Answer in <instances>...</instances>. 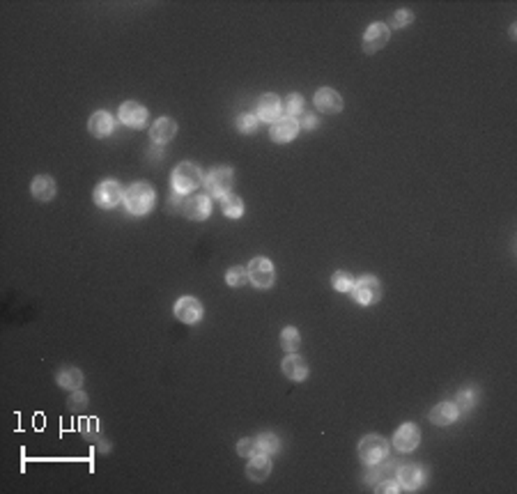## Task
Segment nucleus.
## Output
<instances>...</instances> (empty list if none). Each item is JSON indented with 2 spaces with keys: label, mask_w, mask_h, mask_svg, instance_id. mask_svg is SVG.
Returning a JSON list of instances; mask_svg holds the SVG:
<instances>
[{
  "label": "nucleus",
  "mask_w": 517,
  "mask_h": 494,
  "mask_svg": "<svg viewBox=\"0 0 517 494\" xmlns=\"http://www.w3.org/2000/svg\"><path fill=\"white\" fill-rule=\"evenodd\" d=\"M393 448L398 453H412V450L421 443V430L416 423H402L396 434H393Z\"/></svg>",
  "instance_id": "obj_11"
},
{
  "label": "nucleus",
  "mask_w": 517,
  "mask_h": 494,
  "mask_svg": "<svg viewBox=\"0 0 517 494\" xmlns=\"http://www.w3.org/2000/svg\"><path fill=\"white\" fill-rule=\"evenodd\" d=\"M375 492H391V494H398V492H402V488H400V483L398 481H384L379 488H375Z\"/></svg>",
  "instance_id": "obj_35"
},
{
  "label": "nucleus",
  "mask_w": 517,
  "mask_h": 494,
  "mask_svg": "<svg viewBox=\"0 0 517 494\" xmlns=\"http://www.w3.org/2000/svg\"><path fill=\"white\" fill-rule=\"evenodd\" d=\"M255 453H260L257 437H244V439L237 441V455L239 457H253Z\"/></svg>",
  "instance_id": "obj_29"
},
{
  "label": "nucleus",
  "mask_w": 517,
  "mask_h": 494,
  "mask_svg": "<svg viewBox=\"0 0 517 494\" xmlns=\"http://www.w3.org/2000/svg\"><path fill=\"white\" fill-rule=\"evenodd\" d=\"M315 127H318V118H315L313 113H306V116L301 118L299 129H308V131H311V129H315Z\"/></svg>",
  "instance_id": "obj_36"
},
{
  "label": "nucleus",
  "mask_w": 517,
  "mask_h": 494,
  "mask_svg": "<svg viewBox=\"0 0 517 494\" xmlns=\"http://www.w3.org/2000/svg\"><path fill=\"white\" fill-rule=\"evenodd\" d=\"M391 39V28L386 24H370L363 33V53H377L389 44Z\"/></svg>",
  "instance_id": "obj_9"
},
{
  "label": "nucleus",
  "mask_w": 517,
  "mask_h": 494,
  "mask_svg": "<svg viewBox=\"0 0 517 494\" xmlns=\"http://www.w3.org/2000/svg\"><path fill=\"white\" fill-rule=\"evenodd\" d=\"M315 109H318L320 113H325V116H336V113L343 111V97L341 92H336L334 88H320L318 92H315Z\"/></svg>",
  "instance_id": "obj_12"
},
{
  "label": "nucleus",
  "mask_w": 517,
  "mask_h": 494,
  "mask_svg": "<svg viewBox=\"0 0 517 494\" xmlns=\"http://www.w3.org/2000/svg\"><path fill=\"white\" fill-rule=\"evenodd\" d=\"M301 345V333L297 327H285L281 331V347L285 349L287 354L297 352Z\"/></svg>",
  "instance_id": "obj_25"
},
{
  "label": "nucleus",
  "mask_w": 517,
  "mask_h": 494,
  "mask_svg": "<svg viewBox=\"0 0 517 494\" xmlns=\"http://www.w3.org/2000/svg\"><path fill=\"white\" fill-rule=\"evenodd\" d=\"M457 417H460V412H457L455 403H439V405H435L433 410H430V414H428L430 423H435L439 428L455 423Z\"/></svg>",
  "instance_id": "obj_22"
},
{
  "label": "nucleus",
  "mask_w": 517,
  "mask_h": 494,
  "mask_svg": "<svg viewBox=\"0 0 517 494\" xmlns=\"http://www.w3.org/2000/svg\"><path fill=\"white\" fill-rule=\"evenodd\" d=\"M476 403H478L476 391H460L457 400H455V407H457L460 414H464V412H471L473 407H476Z\"/></svg>",
  "instance_id": "obj_31"
},
{
  "label": "nucleus",
  "mask_w": 517,
  "mask_h": 494,
  "mask_svg": "<svg viewBox=\"0 0 517 494\" xmlns=\"http://www.w3.org/2000/svg\"><path fill=\"white\" fill-rule=\"evenodd\" d=\"M332 285H334L336 292H350L352 285H354V276H352L350 271L341 269L332 276Z\"/></svg>",
  "instance_id": "obj_30"
},
{
  "label": "nucleus",
  "mask_w": 517,
  "mask_h": 494,
  "mask_svg": "<svg viewBox=\"0 0 517 494\" xmlns=\"http://www.w3.org/2000/svg\"><path fill=\"white\" fill-rule=\"evenodd\" d=\"M118 118H120L122 125L131 127V129H143V127H147V122H149L147 109L140 102H134V99H129V102H125L120 106Z\"/></svg>",
  "instance_id": "obj_8"
},
{
  "label": "nucleus",
  "mask_w": 517,
  "mask_h": 494,
  "mask_svg": "<svg viewBox=\"0 0 517 494\" xmlns=\"http://www.w3.org/2000/svg\"><path fill=\"white\" fill-rule=\"evenodd\" d=\"M177 134V122L172 118H159L156 122L149 127V138H152L156 145H166Z\"/></svg>",
  "instance_id": "obj_19"
},
{
  "label": "nucleus",
  "mask_w": 517,
  "mask_h": 494,
  "mask_svg": "<svg viewBox=\"0 0 517 494\" xmlns=\"http://www.w3.org/2000/svg\"><path fill=\"white\" fill-rule=\"evenodd\" d=\"M237 131L239 134H255L257 131V125H260V120H257V116H251V113H244V116L237 118Z\"/></svg>",
  "instance_id": "obj_32"
},
{
  "label": "nucleus",
  "mask_w": 517,
  "mask_h": 494,
  "mask_svg": "<svg viewBox=\"0 0 517 494\" xmlns=\"http://www.w3.org/2000/svg\"><path fill=\"white\" fill-rule=\"evenodd\" d=\"M350 292H352V297H354L356 304L375 306L379 299H382V283H379L375 276L365 274L361 278H354V285H352Z\"/></svg>",
  "instance_id": "obj_4"
},
{
  "label": "nucleus",
  "mask_w": 517,
  "mask_h": 494,
  "mask_svg": "<svg viewBox=\"0 0 517 494\" xmlns=\"http://www.w3.org/2000/svg\"><path fill=\"white\" fill-rule=\"evenodd\" d=\"M248 281V269L246 267H239V264H235V267H230L226 271V283L230 288H242V285H246Z\"/></svg>",
  "instance_id": "obj_27"
},
{
  "label": "nucleus",
  "mask_w": 517,
  "mask_h": 494,
  "mask_svg": "<svg viewBox=\"0 0 517 494\" xmlns=\"http://www.w3.org/2000/svg\"><path fill=\"white\" fill-rule=\"evenodd\" d=\"M88 131L95 136V138H106V136H111L115 131L113 116H111V113H106V111L92 113L90 120H88Z\"/></svg>",
  "instance_id": "obj_18"
},
{
  "label": "nucleus",
  "mask_w": 517,
  "mask_h": 494,
  "mask_svg": "<svg viewBox=\"0 0 517 494\" xmlns=\"http://www.w3.org/2000/svg\"><path fill=\"white\" fill-rule=\"evenodd\" d=\"M426 481V471L419 464H407V467L398 469V483L402 492H416Z\"/></svg>",
  "instance_id": "obj_16"
},
{
  "label": "nucleus",
  "mask_w": 517,
  "mask_h": 494,
  "mask_svg": "<svg viewBox=\"0 0 517 494\" xmlns=\"http://www.w3.org/2000/svg\"><path fill=\"white\" fill-rule=\"evenodd\" d=\"M297 134H299V122L294 118H278L274 125L269 127V136H271V140L274 143H290V140H294L297 138Z\"/></svg>",
  "instance_id": "obj_15"
},
{
  "label": "nucleus",
  "mask_w": 517,
  "mask_h": 494,
  "mask_svg": "<svg viewBox=\"0 0 517 494\" xmlns=\"http://www.w3.org/2000/svg\"><path fill=\"white\" fill-rule=\"evenodd\" d=\"M278 118H283V102L278 99V95L267 92V95H262L260 102H257V120L274 125Z\"/></svg>",
  "instance_id": "obj_14"
},
{
  "label": "nucleus",
  "mask_w": 517,
  "mask_h": 494,
  "mask_svg": "<svg viewBox=\"0 0 517 494\" xmlns=\"http://www.w3.org/2000/svg\"><path fill=\"white\" fill-rule=\"evenodd\" d=\"M233 184H235V170L228 166H217L205 175V189L214 198H226L233 191Z\"/></svg>",
  "instance_id": "obj_5"
},
{
  "label": "nucleus",
  "mask_w": 517,
  "mask_h": 494,
  "mask_svg": "<svg viewBox=\"0 0 517 494\" xmlns=\"http://www.w3.org/2000/svg\"><path fill=\"white\" fill-rule=\"evenodd\" d=\"M55 382H57V386H62V389H67V391H78L83 384V372L74 366H64V368L57 370Z\"/></svg>",
  "instance_id": "obj_23"
},
{
  "label": "nucleus",
  "mask_w": 517,
  "mask_h": 494,
  "mask_svg": "<svg viewBox=\"0 0 517 494\" xmlns=\"http://www.w3.org/2000/svg\"><path fill=\"white\" fill-rule=\"evenodd\" d=\"M203 182H205L203 170H200L196 163H191V161L177 163L175 170H172V175H170L172 193H179V196H186V193L196 191Z\"/></svg>",
  "instance_id": "obj_2"
},
{
  "label": "nucleus",
  "mask_w": 517,
  "mask_h": 494,
  "mask_svg": "<svg viewBox=\"0 0 517 494\" xmlns=\"http://www.w3.org/2000/svg\"><path fill=\"white\" fill-rule=\"evenodd\" d=\"M269 474H271V455L255 453L253 457H251L248 467H246V476L251 478V481L262 483V481H267Z\"/></svg>",
  "instance_id": "obj_20"
},
{
  "label": "nucleus",
  "mask_w": 517,
  "mask_h": 494,
  "mask_svg": "<svg viewBox=\"0 0 517 494\" xmlns=\"http://www.w3.org/2000/svg\"><path fill=\"white\" fill-rule=\"evenodd\" d=\"M359 460L363 464H368V467H377V464H382L384 460H389V441L384 439L382 434H365L361 441H359Z\"/></svg>",
  "instance_id": "obj_3"
},
{
  "label": "nucleus",
  "mask_w": 517,
  "mask_h": 494,
  "mask_svg": "<svg viewBox=\"0 0 517 494\" xmlns=\"http://www.w3.org/2000/svg\"><path fill=\"white\" fill-rule=\"evenodd\" d=\"M154 203H156V193L152 189V184H147V182H134L125 191L127 212L136 214V217H143V214L152 212Z\"/></svg>",
  "instance_id": "obj_1"
},
{
  "label": "nucleus",
  "mask_w": 517,
  "mask_h": 494,
  "mask_svg": "<svg viewBox=\"0 0 517 494\" xmlns=\"http://www.w3.org/2000/svg\"><path fill=\"white\" fill-rule=\"evenodd\" d=\"M246 269H248V281L253 283L255 288H260V290L271 288V285H274V281H276L274 264H271L269 257H264V255L253 257V260L248 262Z\"/></svg>",
  "instance_id": "obj_6"
},
{
  "label": "nucleus",
  "mask_w": 517,
  "mask_h": 494,
  "mask_svg": "<svg viewBox=\"0 0 517 494\" xmlns=\"http://www.w3.org/2000/svg\"><path fill=\"white\" fill-rule=\"evenodd\" d=\"M221 210L228 219H242L244 217V200L235 193H228L226 198H221Z\"/></svg>",
  "instance_id": "obj_24"
},
{
  "label": "nucleus",
  "mask_w": 517,
  "mask_h": 494,
  "mask_svg": "<svg viewBox=\"0 0 517 494\" xmlns=\"http://www.w3.org/2000/svg\"><path fill=\"white\" fill-rule=\"evenodd\" d=\"M203 315L205 306L196 297H179L175 302V318L184 322V324H196V322L203 320Z\"/></svg>",
  "instance_id": "obj_10"
},
{
  "label": "nucleus",
  "mask_w": 517,
  "mask_h": 494,
  "mask_svg": "<svg viewBox=\"0 0 517 494\" xmlns=\"http://www.w3.org/2000/svg\"><path fill=\"white\" fill-rule=\"evenodd\" d=\"M92 200H95V205L102 207V210H113V207H118L122 200H125V189L120 186V182L104 180L102 184L95 186Z\"/></svg>",
  "instance_id": "obj_7"
},
{
  "label": "nucleus",
  "mask_w": 517,
  "mask_h": 494,
  "mask_svg": "<svg viewBox=\"0 0 517 494\" xmlns=\"http://www.w3.org/2000/svg\"><path fill=\"white\" fill-rule=\"evenodd\" d=\"M281 370H283V375L287 379H292V382H304V379L308 377V372H311L306 359H304V356H299L297 352L285 356L283 363H281Z\"/></svg>",
  "instance_id": "obj_17"
},
{
  "label": "nucleus",
  "mask_w": 517,
  "mask_h": 494,
  "mask_svg": "<svg viewBox=\"0 0 517 494\" xmlns=\"http://www.w3.org/2000/svg\"><path fill=\"white\" fill-rule=\"evenodd\" d=\"M88 403H90L88 396H85V393L78 389V391H71V396L67 400V407H69V412H76L78 414V412H83L85 407H88Z\"/></svg>",
  "instance_id": "obj_33"
},
{
  "label": "nucleus",
  "mask_w": 517,
  "mask_h": 494,
  "mask_svg": "<svg viewBox=\"0 0 517 494\" xmlns=\"http://www.w3.org/2000/svg\"><path fill=\"white\" fill-rule=\"evenodd\" d=\"M184 200H186V198H182L179 193H172V196H170V210H172V212H182Z\"/></svg>",
  "instance_id": "obj_37"
},
{
  "label": "nucleus",
  "mask_w": 517,
  "mask_h": 494,
  "mask_svg": "<svg viewBox=\"0 0 517 494\" xmlns=\"http://www.w3.org/2000/svg\"><path fill=\"white\" fill-rule=\"evenodd\" d=\"M30 193H33L35 200H39V203H48V200L55 198L57 184L51 175H37L30 184Z\"/></svg>",
  "instance_id": "obj_21"
},
{
  "label": "nucleus",
  "mask_w": 517,
  "mask_h": 494,
  "mask_svg": "<svg viewBox=\"0 0 517 494\" xmlns=\"http://www.w3.org/2000/svg\"><path fill=\"white\" fill-rule=\"evenodd\" d=\"M412 24H414V12L407 10V7L398 10L396 14H393V19H391V28H407Z\"/></svg>",
  "instance_id": "obj_34"
},
{
  "label": "nucleus",
  "mask_w": 517,
  "mask_h": 494,
  "mask_svg": "<svg viewBox=\"0 0 517 494\" xmlns=\"http://www.w3.org/2000/svg\"><path fill=\"white\" fill-rule=\"evenodd\" d=\"M301 111H304V97L297 95V92L287 95L285 104H283V113H285V116L287 118H297Z\"/></svg>",
  "instance_id": "obj_28"
},
{
  "label": "nucleus",
  "mask_w": 517,
  "mask_h": 494,
  "mask_svg": "<svg viewBox=\"0 0 517 494\" xmlns=\"http://www.w3.org/2000/svg\"><path fill=\"white\" fill-rule=\"evenodd\" d=\"M257 446H260V453L264 455H276L281 450V439L274 432H262L257 437Z\"/></svg>",
  "instance_id": "obj_26"
},
{
  "label": "nucleus",
  "mask_w": 517,
  "mask_h": 494,
  "mask_svg": "<svg viewBox=\"0 0 517 494\" xmlns=\"http://www.w3.org/2000/svg\"><path fill=\"white\" fill-rule=\"evenodd\" d=\"M182 214H184L186 219H191V221H205V219H210V214H212V200H210V196L196 193V196L186 198L184 200V207H182Z\"/></svg>",
  "instance_id": "obj_13"
}]
</instances>
